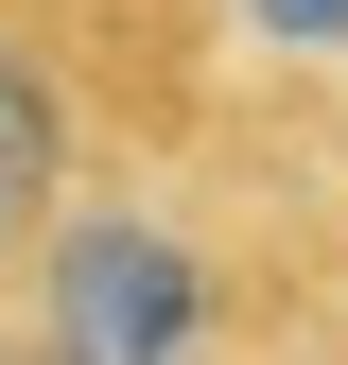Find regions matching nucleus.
I'll list each match as a JSON object with an SVG mask.
<instances>
[{
  "instance_id": "nucleus-1",
  "label": "nucleus",
  "mask_w": 348,
  "mask_h": 365,
  "mask_svg": "<svg viewBox=\"0 0 348 365\" xmlns=\"http://www.w3.org/2000/svg\"><path fill=\"white\" fill-rule=\"evenodd\" d=\"M348 296V192L209 122L192 157L87 192L53 244L0 261V313L53 331L70 365H331Z\"/></svg>"
},
{
  "instance_id": "nucleus-2",
  "label": "nucleus",
  "mask_w": 348,
  "mask_h": 365,
  "mask_svg": "<svg viewBox=\"0 0 348 365\" xmlns=\"http://www.w3.org/2000/svg\"><path fill=\"white\" fill-rule=\"evenodd\" d=\"M244 0H0V261L227 122Z\"/></svg>"
},
{
  "instance_id": "nucleus-3",
  "label": "nucleus",
  "mask_w": 348,
  "mask_h": 365,
  "mask_svg": "<svg viewBox=\"0 0 348 365\" xmlns=\"http://www.w3.org/2000/svg\"><path fill=\"white\" fill-rule=\"evenodd\" d=\"M0 365H70V348H53V331H18V313H0Z\"/></svg>"
},
{
  "instance_id": "nucleus-4",
  "label": "nucleus",
  "mask_w": 348,
  "mask_h": 365,
  "mask_svg": "<svg viewBox=\"0 0 348 365\" xmlns=\"http://www.w3.org/2000/svg\"><path fill=\"white\" fill-rule=\"evenodd\" d=\"M331 365H348V296H331Z\"/></svg>"
}]
</instances>
